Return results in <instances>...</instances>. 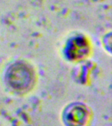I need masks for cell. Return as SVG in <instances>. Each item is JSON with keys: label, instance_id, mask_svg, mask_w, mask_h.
<instances>
[]
</instances>
